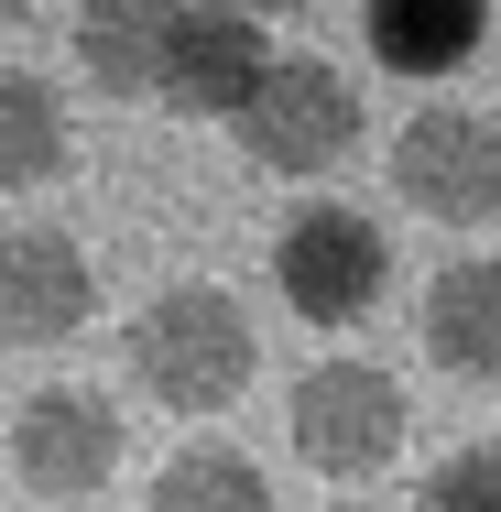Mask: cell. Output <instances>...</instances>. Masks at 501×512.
Returning <instances> with one entry per match:
<instances>
[{
  "label": "cell",
  "mask_w": 501,
  "mask_h": 512,
  "mask_svg": "<svg viewBox=\"0 0 501 512\" xmlns=\"http://www.w3.org/2000/svg\"><path fill=\"white\" fill-rule=\"evenodd\" d=\"M229 131H240V153L273 164V175H327V164L360 142V88H349L327 55H273L262 88H251V109H240Z\"/></svg>",
  "instance_id": "5b68a950"
},
{
  "label": "cell",
  "mask_w": 501,
  "mask_h": 512,
  "mask_svg": "<svg viewBox=\"0 0 501 512\" xmlns=\"http://www.w3.org/2000/svg\"><path fill=\"white\" fill-rule=\"evenodd\" d=\"M262 66H273L262 22L218 0V11H186V22H175V55H164V88H153V99L186 109V120H240L251 88H262Z\"/></svg>",
  "instance_id": "ba28073f"
},
{
  "label": "cell",
  "mask_w": 501,
  "mask_h": 512,
  "mask_svg": "<svg viewBox=\"0 0 501 512\" xmlns=\"http://www.w3.org/2000/svg\"><path fill=\"white\" fill-rule=\"evenodd\" d=\"M66 175V99L22 66H0V197L22 186H55Z\"/></svg>",
  "instance_id": "7c38bea8"
},
{
  "label": "cell",
  "mask_w": 501,
  "mask_h": 512,
  "mask_svg": "<svg viewBox=\"0 0 501 512\" xmlns=\"http://www.w3.org/2000/svg\"><path fill=\"white\" fill-rule=\"evenodd\" d=\"M273 284H284V306L305 327H349V316L382 306V284H393V240H382V218L349 197H305L284 218V240H273Z\"/></svg>",
  "instance_id": "7a4b0ae2"
},
{
  "label": "cell",
  "mask_w": 501,
  "mask_h": 512,
  "mask_svg": "<svg viewBox=\"0 0 501 512\" xmlns=\"http://www.w3.org/2000/svg\"><path fill=\"white\" fill-rule=\"evenodd\" d=\"M175 22L186 0H88L77 11V66L99 99H153L164 88V55H175Z\"/></svg>",
  "instance_id": "30bf717a"
},
{
  "label": "cell",
  "mask_w": 501,
  "mask_h": 512,
  "mask_svg": "<svg viewBox=\"0 0 501 512\" xmlns=\"http://www.w3.org/2000/svg\"><path fill=\"white\" fill-rule=\"evenodd\" d=\"M109 469H120V404L88 382H44L11 414V480L33 502H88Z\"/></svg>",
  "instance_id": "8992f818"
},
{
  "label": "cell",
  "mask_w": 501,
  "mask_h": 512,
  "mask_svg": "<svg viewBox=\"0 0 501 512\" xmlns=\"http://www.w3.org/2000/svg\"><path fill=\"white\" fill-rule=\"evenodd\" d=\"M229 11H305V0H229Z\"/></svg>",
  "instance_id": "9a60e30c"
},
{
  "label": "cell",
  "mask_w": 501,
  "mask_h": 512,
  "mask_svg": "<svg viewBox=\"0 0 501 512\" xmlns=\"http://www.w3.org/2000/svg\"><path fill=\"white\" fill-rule=\"evenodd\" d=\"M99 316V262L66 229H0V338L55 349Z\"/></svg>",
  "instance_id": "52a82bcc"
},
{
  "label": "cell",
  "mask_w": 501,
  "mask_h": 512,
  "mask_svg": "<svg viewBox=\"0 0 501 512\" xmlns=\"http://www.w3.org/2000/svg\"><path fill=\"white\" fill-rule=\"evenodd\" d=\"M414 512H501V436H469V447H447V458L425 469Z\"/></svg>",
  "instance_id": "5bb4252c"
},
{
  "label": "cell",
  "mask_w": 501,
  "mask_h": 512,
  "mask_svg": "<svg viewBox=\"0 0 501 512\" xmlns=\"http://www.w3.org/2000/svg\"><path fill=\"white\" fill-rule=\"evenodd\" d=\"M491 33V0H360V44L393 77H458Z\"/></svg>",
  "instance_id": "8fae6325"
},
{
  "label": "cell",
  "mask_w": 501,
  "mask_h": 512,
  "mask_svg": "<svg viewBox=\"0 0 501 512\" xmlns=\"http://www.w3.org/2000/svg\"><path fill=\"white\" fill-rule=\"evenodd\" d=\"M142 512H273V480L240 458V447H175L164 469H153V491H142Z\"/></svg>",
  "instance_id": "4fadbf2b"
},
{
  "label": "cell",
  "mask_w": 501,
  "mask_h": 512,
  "mask_svg": "<svg viewBox=\"0 0 501 512\" xmlns=\"http://www.w3.org/2000/svg\"><path fill=\"white\" fill-rule=\"evenodd\" d=\"M120 349H131V382H142L164 414H229L240 393H251V371H262L251 306H240L229 284H207V273L164 284L153 306L131 316Z\"/></svg>",
  "instance_id": "6da1fadb"
},
{
  "label": "cell",
  "mask_w": 501,
  "mask_h": 512,
  "mask_svg": "<svg viewBox=\"0 0 501 512\" xmlns=\"http://www.w3.org/2000/svg\"><path fill=\"white\" fill-rule=\"evenodd\" d=\"M22 11H33V0H0V33H11V22H22Z\"/></svg>",
  "instance_id": "2e32d148"
},
{
  "label": "cell",
  "mask_w": 501,
  "mask_h": 512,
  "mask_svg": "<svg viewBox=\"0 0 501 512\" xmlns=\"http://www.w3.org/2000/svg\"><path fill=\"white\" fill-rule=\"evenodd\" d=\"M284 425H295V458L316 480H371V469L403 458L414 404H403V382L382 360H316L295 382V404H284Z\"/></svg>",
  "instance_id": "3957f363"
},
{
  "label": "cell",
  "mask_w": 501,
  "mask_h": 512,
  "mask_svg": "<svg viewBox=\"0 0 501 512\" xmlns=\"http://www.w3.org/2000/svg\"><path fill=\"white\" fill-rule=\"evenodd\" d=\"M425 360L447 371V382H480L501 393V251H469V262H447L436 284H425Z\"/></svg>",
  "instance_id": "9c48e42d"
},
{
  "label": "cell",
  "mask_w": 501,
  "mask_h": 512,
  "mask_svg": "<svg viewBox=\"0 0 501 512\" xmlns=\"http://www.w3.org/2000/svg\"><path fill=\"white\" fill-rule=\"evenodd\" d=\"M393 197L436 229H491L501 218V120L458 99H425L393 131Z\"/></svg>",
  "instance_id": "277c9868"
}]
</instances>
